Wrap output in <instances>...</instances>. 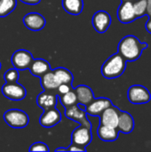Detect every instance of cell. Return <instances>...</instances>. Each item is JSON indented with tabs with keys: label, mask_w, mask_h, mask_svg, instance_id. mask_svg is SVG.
Masks as SVG:
<instances>
[{
	"label": "cell",
	"mask_w": 151,
	"mask_h": 152,
	"mask_svg": "<svg viewBox=\"0 0 151 152\" xmlns=\"http://www.w3.org/2000/svg\"><path fill=\"white\" fill-rule=\"evenodd\" d=\"M148 46L149 45L147 43L141 42L135 36L128 35L120 40L117 45V51L126 61H135L141 57L143 50L148 48Z\"/></svg>",
	"instance_id": "6da1fadb"
},
{
	"label": "cell",
	"mask_w": 151,
	"mask_h": 152,
	"mask_svg": "<svg viewBox=\"0 0 151 152\" xmlns=\"http://www.w3.org/2000/svg\"><path fill=\"white\" fill-rule=\"evenodd\" d=\"M126 61L121 54L115 53L109 57L102 64L101 74L105 78L112 79L122 76L126 69Z\"/></svg>",
	"instance_id": "7a4b0ae2"
},
{
	"label": "cell",
	"mask_w": 151,
	"mask_h": 152,
	"mask_svg": "<svg viewBox=\"0 0 151 152\" xmlns=\"http://www.w3.org/2000/svg\"><path fill=\"white\" fill-rule=\"evenodd\" d=\"M4 122L12 128H24L28 125L29 118L28 114L18 109H11L4 114Z\"/></svg>",
	"instance_id": "3957f363"
},
{
	"label": "cell",
	"mask_w": 151,
	"mask_h": 152,
	"mask_svg": "<svg viewBox=\"0 0 151 152\" xmlns=\"http://www.w3.org/2000/svg\"><path fill=\"white\" fill-rule=\"evenodd\" d=\"M128 100L133 104H145L150 102L151 94L150 91L143 86L134 85L128 89Z\"/></svg>",
	"instance_id": "277c9868"
},
{
	"label": "cell",
	"mask_w": 151,
	"mask_h": 152,
	"mask_svg": "<svg viewBox=\"0 0 151 152\" xmlns=\"http://www.w3.org/2000/svg\"><path fill=\"white\" fill-rule=\"evenodd\" d=\"M34 58L30 52L25 49H20L15 51L11 58L12 64L13 68L18 70H25L28 69Z\"/></svg>",
	"instance_id": "5b68a950"
},
{
	"label": "cell",
	"mask_w": 151,
	"mask_h": 152,
	"mask_svg": "<svg viewBox=\"0 0 151 152\" xmlns=\"http://www.w3.org/2000/svg\"><path fill=\"white\" fill-rule=\"evenodd\" d=\"M93 140L92 128L80 125L71 134V143L86 148Z\"/></svg>",
	"instance_id": "8992f818"
},
{
	"label": "cell",
	"mask_w": 151,
	"mask_h": 152,
	"mask_svg": "<svg viewBox=\"0 0 151 152\" xmlns=\"http://www.w3.org/2000/svg\"><path fill=\"white\" fill-rule=\"evenodd\" d=\"M3 95L11 101H21L27 95L26 88L22 86L15 83H5L2 86Z\"/></svg>",
	"instance_id": "52a82bcc"
},
{
	"label": "cell",
	"mask_w": 151,
	"mask_h": 152,
	"mask_svg": "<svg viewBox=\"0 0 151 152\" xmlns=\"http://www.w3.org/2000/svg\"><path fill=\"white\" fill-rule=\"evenodd\" d=\"M110 14L106 11H98L96 12L92 18V24L93 28L98 33H105L111 24Z\"/></svg>",
	"instance_id": "ba28073f"
},
{
	"label": "cell",
	"mask_w": 151,
	"mask_h": 152,
	"mask_svg": "<svg viewBox=\"0 0 151 152\" xmlns=\"http://www.w3.org/2000/svg\"><path fill=\"white\" fill-rule=\"evenodd\" d=\"M65 116L69 119H71L75 122L79 123L80 125H83V126L92 128V124L89 121L88 118L86 117L87 114H86L85 110H84L80 107H78L77 104H75L69 108H66L65 109Z\"/></svg>",
	"instance_id": "9c48e42d"
},
{
	"label": "cell",
	"mask_w": 151,
	"mask_h": 152,
	"mask_svg": "<svg viewBox=\"0 0 151 152\" xmlns=\"http://www.w3.org/2000/svg\"><path fill=\"white\" fill-rule=\"evenodd\" d=\"M113 103L112 102L108 99V98H97L93 99L86 107H85V112L88 116H93V117H99L101 112L111 106Z\"/></svg>",
	"instance_id": "30bf717a"
},
{
	"label": "cell",
	"mask_w": 151,
	"mask_h": 152,
	"mask_svg": "<svg viewBox=\"0 0 151 152\" xmlns=\"http://www.w3.org/2000/svg\"><path fill=\"white\" fill-rule=\"evenodd\" d=\"M61 121V114L56 109H49L44 110L39 118V123L42 126L45 128H51L58 125Z\"/></svg>",
	"instance_id": "8fae6325"
},
{
	"label": "cell",
	"mask_w": 151,
	"mask_h": 152,
	"mask_svg": "<svg viewBox=\"0 0 151 152\" xmlns=\"http://www.w3.org/2000/svg\"><path fill=\"white\" fill-rule=\"evenodd\" d=\"M119 113H120V110L112 104L109 108L105 109L101 112V114L99 116L100 124L117 128V123H118Z\"/></svg>",
	"instance_id": "7c38bea8"
},
{
	"label": "cell",
	"mask_w": 151,
	"mask_h": 152,
	"mask_svg": "<svg viewBox=\"0 0 151 152\" xmlns=\"http://www.w3.org/2000/svg\"><path fill=\"white\" fill-rule=\"evenodd\" d=\"M117 18L121 23H130L137 18L133 9V1H123L117 9Z\"/></svg>",
	"instance_id": "4fadbf2b"
},
{
	"label": "cell",
	"mask_w": 151,
	"mask_h": 152,
	"mask_svg": "<svg viewBox=\"0 0 151 152\" xmlns=\"http://www.w3.org/2000/svg\"><path fill=\"white\" fill-rule=\"evenodd\" d=\"M25 27L32 31H39L44 28L46 20L44 17L38 12H29L23 17Z\"/></svg>",
	"instance_id": "5bb4252c"
},
{
	"label": "cell",
	"mask_w": 151,
	"mask_h": 152,
	"mask_svg": "<svg viewBox=\"0 0 151 152\" xmlns=\"http://www.w3.org/2000/svg\"><path fill=\"white\" fill-rule=\"evenodd\" d=\"M36 104L43 109V110L55 108L57 104V95L53 93V91L44 90L37 95Z\"/></svg>",
	"instance_id": "9a60e30c"
},
{
	"label": "cell",
	"mask_w": 151,
	"mask_h": 152,
	"mask_svg": "<svg viewBox=\"0 0 151 152\" xmlns=\"http://www.w3.org/2000/svg\"><path fill=\"white\" fill-rule=\"evenodd\" d=\"M74 91L77 95V104L86 107L94 99V94L88 86L85 85L77 86V87L74 88Z\"/></svg>",
	"instance_id": "2e32d148"
},
{
	"label": "cell",
	"mask_w": 151,
	"mask_h": 152,
	"mask_svg": "<svg viewBox=\"0 0 151 152\" xmlns=\"http://www.w3.org/2000/svg\"><path fill=\"white\" fill-rule=\"evenodd\" d=\"M117 128L119 131V133L120 132L123 134L132 133L134 129V119L133 116L126 111L120 110Z\"/></svg>",
	"instance_id": "e0dca14e"
},
{
	"label": "cell",
	"mask_w": 151,
	"mask_h": 152,
	"mask_svg": "<svg viewBox=\"0 0 151 152\" xmlns=\"http://www.w3.org/2000/svg\"><path fill=\"white\" fill-rule=\"evenodd\" d=\"M97 134L101 141L114 142L118 138L119 131L117 130V128L100 124L97 129Z\"/></svg>",
	"instance_id": "ac0fdd59"
},
{
	"label": "cell",
	"mask_w": 151,
	"mask_h": 152,
	"mask_svg": "<svg viewBox=\"0 0 151 152\" xmlns=\"http://www.w3.org/2000/svg\"><path fill=\"white\" fill-rule=\"evenodd\" d=\"M28 69L30 70V73L33 76L40 77L44 73H46L51 69V66L47 61L39 58V59H34Z\"/></svg>",
	"instance_id": "d6986e66"
},
{
	"label": "cell",
	"mask_w": 151,
	"mask_h": 152,
	"mask_svg": "<svg viewBox=\"0 0 151 152\" xmlns=\"http://www.w3.org/2000/svg\"><path fill=\"white\" fill-rule=\"evenodd\" d=\"M61 4L65 12L72 15L80 14L84 8L83 0H62Z\"/></svg>",
	"instance_id": "ffe728a7"
},
{
	"label": "cell",
	"mask_w": 151,
	"mask_h": 152,
	"mask_svg": "<svg viewBox=\"0 0 151 152\" xmlns=\"http://www.w3.org/2000/svg\"><path fill=\"white\" fill-rule=\"evenodd\" d=\"M40 79H41V86L44 90L54 91L59 86V84L54 76V73L52 69H50L49 71L44 73L43 76H41Z\"/></svg>",
	"instance_id": "44dd1931"
},
{
	"label": "cell",
	"mask_w": 151,
	"mask_h": 152,
	"mask_svg": "<svg viewBox=\"0 0 151 152\" xmlns=\"http://www.w3.org/2000/svg\"><path fill=\"white\" fill-rule=\"evenodd\" d=\"M53 71L54 73V76H55L56 80H57L59 85H61V84L72 85L73 84V80H74L73 74L68 69L57 68V69H53Z\"/></svg>",
	"instance_id": "7402d4cb"
},
{
	"label": "cell",
	"mask_w": 151,
	"mask_h": 152,
	"mask_svg": "<svg viewBox=\"0 0 151 152\" xmlns=\"http://www.w3.org/2000/svg\"><path fill=\"white\" fill-rule=\"evenodd\" d=\"M17 6V0H0V18H4L12 12Z\"/></svg>",
	"instance_id": "603a6c76"
},
{
	"label": "cell",
	"mask_w": 151,
	"mask_h": 152,
	"mask_svg": "<svg viewBox=\"0 0 151 152\" xmlns=\"http://www.w3.org/2000/svg\"><path fill=\"white\" fill-rule=\"evenodd\" d=\"M58 95H59L60 102L65 109L70 106H73L75 104H77V95H76L74 89L64 94H58Z\"/></svg>",
	"instance_id": "cb8c5ba5"
},
{
	"label": "cell",
	"mask_w": 151,
	"mask_h": 152,
	"mask_svg": "<svg viewBox=\"0 0 151 152\" xmlns=\"http://www.w3.org/2000/svg\"><path fill=\"white\" fill-rule=\"evenodd\" d=\"M133 4L137 19L147 14V0H133Z\"/></svg>",
	"instance_id": "d4e9b609"
},
{
	"label": "cell",
	"mask_w": 151,
	"mask_h": 152,
	"mask_svg": "<svg viewBox=\"0 0 151 152\" xmlns=\"http://www.w3.org/2000/svg\"><path fill=\"white\" fill-rule=\"evenodd\" d=\"M4 79L5 83H15L19 79V70L15 68L9 69L4 74Z\"/></svg>",
	"instance_id": "484cf974"
},
{
	"label": "cell",
	"mask_w": 151,
	"mask_h": 152,
	"mask_svg": "<svg viewBox=\"0 0 151 152\" xmlns=\"http://www.w3.org/2000/svg\"><path fill=\"white\" fill-rule=\"evenodd\" d=\"M29 151H44V152H48L49 151V148L48 146L44 143V142H37L33 143L29 149Z\"/></svg>",
	"instance_id": "4316f807"
},
{
	"label": "cell",
	"mask_w": 151,
	"mask_h": 152,
	"mask_svg": "<svg viewBox=\"0 0 151 152\" xmlns=\"http://www.w3.org/2000/svg\"><path fill=\"white\" fill-rule=\"evenodd\" d=\"M57 92H58V94H64L71 90H73V86L72 85H69V84H61L59 85V86L57 87Z\"/></svg>",
	"instance_id": "83f0119b"
},
{
	"label": "cell",
	"mask_w": 151,
	"mask_h": 152,
	"mask_svg": "<svg viewBox=\"0 0 151 152\" xmlns=\"http://www.w3.org/2000/svg\"><path fill=\"white\" fill-rule=\"evenodd\" d=\"M67 151H86V148L81 147L75 143H71L69 147L67 148Z\"/></svg>",
	"instance_id": "f1b7e54d"
},
{
	"label": "cell",
	"mask_w": 151,
	"mask_h": 152,
	"mask_svg": "<svg viewBox=\"0 0 151 152\" xmlns=\"http://www.w3.org/2000/svg\"><path fill=\"white\" fill-rule=\"evenodd\" d=\"M20 1L22 2L23 4H29V5H36L41 2V0H20Z\"/></svg>",
	"instance_id": "f546056e"
},
{
	"label": "cell",
	"mask_w": 151,
	"mask_h": 152,
	"mask_svg": "<svg viewBox=\"0 0 151 152\" xmlns=\"http://www.w3.org/2000/svg\"><path fill=\"white\" fill-rule=\"evenodd\" d=\"M147 14L151 18V0H147Z\"/></svg>",
	"instance_id": "4dcf8cb0"
},
{
	"label": "cell",
	"mask_w": 151,
	"mask_h": 152,
	"mask_svg": "<svg viewBox=\"0 0 151 152\" xmlns=\"http://www.w3.org/2000/svg\"><path fill=\"white\" fill-rule=\"evenodd\" d=\"M145 28H146L147 31L151 34V18L150 17L149 20L147 21V23H146V25H145Z\"/></svg>",
	"instance_id": "1f68e13d"
},
{
	"label": "cell",
	"mask_w": 151,
	"mask_h": 152,
	"mask_svg": "<svg viewBox=\"0 0 151 152\" xmlns=\"http://www.w3.org/2000/svg\"><path fill=\"white\" fill-rule=\"evenodd\" d=\"M55 151H67V148H64V147H59L57 149H55Z\"/></svg>",
	"instance_id": "d6a6232c"
},
{
	"label": "cell",
	"mask_w": 151,
	"mask_h": 152,
	"mask_svg": "<svg viewBox=\"0 0 151 152\" xmlns=\"http://www.w3.org/2000/svg\"><path fill=\"white\" fill-rule=\"evenodd\" d=\"M121 1L123 2V1H133V0H121Z\"/></svg>",
	"instance_id": "836d02e7"
},
{
	"label": "cell",
	"mask_w": 151,
	"mask_h": 152,
	"mask_svg": "<svg viewBox=\"0 0 151 152\" xmlns=\"http://www.w3.org/2000/svg\"><path fill=\"white\" fill-rule=\"evenodd\" d=\"M1 66H2V65H1V62H0V69H1Z\"/></svg>",
	"instance_id": "e575fe53"
}]
</instances>
